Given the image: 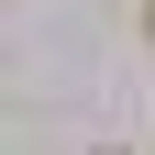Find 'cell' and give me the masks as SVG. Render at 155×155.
I'll return each mask as SVG.
<instances>
[{"mask_svg": "<svg viewBox=\"0 0 155 155\" xmlns=\"http://www.w3.org/2000/svg\"><path fill=\"white\" fill-rule=\"evenodd\" d=\"M133 45H144V55H155V0H133Z\"/></svg>", "mask_w": 155, "mask_h": 155, "instance_id": "obj_1", "label": "cell"}]
</instances>
